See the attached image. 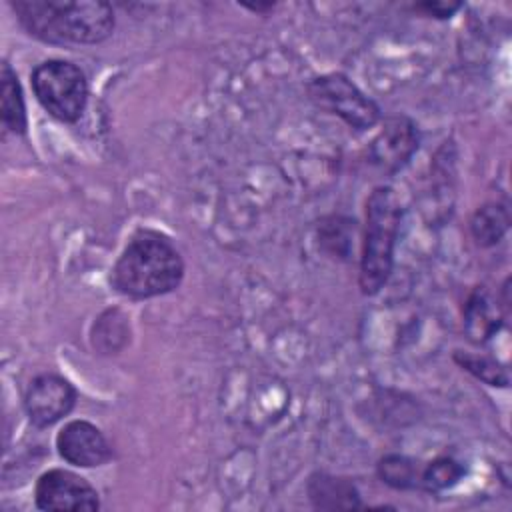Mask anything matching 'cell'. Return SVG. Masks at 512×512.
Segmentation results:
<instances>
[{
	"label": "cell",
	"instance_id": "5b68a950",
	"mask_svg": "<svg viewBox=\"0 0 512 512\" xmlns=\"http://www.w3.org/2000/svg\"><path fill=\"white\" fill-rule=\"evenodd\" d=\"M306 90L316 108L338 116L350 128L368 130L380 120L378 104L366 96L346 74L332 72L312 78Z\"/></svg>",
	"mask_w": 512,
	"mask_h": 512
},
{
	"label": "cell",
	"instance_id": "4fadbf2b",
	"mask_svg": "<svg viewBox=\"0 0 512 512\" xmlns=\"http://www.w3.org/2000/svg\"><path fill=\"white\" fill-rule=\"evenodd\" d=\"M130 342V322L128 316L110 308L102 312L92 326V346L100 354H118Z\"/></svg>",
	"mask_w": 512,
	"mask_h": 512
},
{
	"label": "cell",
	"instance_id": "5bb4252c",
	"mask_svg": "<svg viewBox=\"0 0 512 512\" xmlns=\"http://www.w3.org/2000/svg\"><path fill=\"white\" fill-rule=\"evenodd\" d=\"M510 214L506 204L486 202L470 218V232L478 246H494L508 232Z\"/></svg>",
	"mask_w": 512,
	"mask_h": 512
},
{
	"label": "cell",
	"instance_id": "3957f363",
	"mask_svg": "<svg viewBox=\"0 0 512 512\" xmlns=\"http://www.w3.org/2000/svg\"><path fill=\"white\" fill-rule=\"evenodd\" d=\"M402 222V204L390 186H376L366 200V226L358 284L362 294H378L390 278Z\"/></svg>",
	"mask_w": 512,
	"mask_h": 512
},
{
	"label": "cell",
	"instance_id": "6da1fadb",
	"mask_svg": "<svg viewBox=\"0 0 512 512\" xmlns=\"http://www.w3.org/2000/svg\"><path fill=\"white\" fill-rule=\"evenodd\" d=\"M20 26L48 44H98L114 30V10L100 0H10Z\"/></svg>",
	"mask_w": 512,
	"mask_h": 512
},
{
	"label": "cell",
	"instance_id": "7a4b0ae2",
	"mask_svg": "<svg viewBox=\"0 0 512 512\" xmlns=\"http://www.w3.org/2000/svg\"><path fill=\"white\" fill-rule=\"evenodd\" d=\"M184 260L172 240L158 230L140 228L132 234L126 248L112 268L116 292L134 298H154L180 286Z\"/></svg>",
	"mask_w": 512,
	"mask_h": 512
},
{
	"label": "cell",
	"instance_id": "8992f818",
	"mask_svg": "<svg viewBox=\"0 0 512 512\" xmlns=\"http://www.w3.org/2000/svg\"><path fill=\"white\" fill-rule=\"evenodd\" d=\"M34 500L40 510L80 512L100 508L96 488L86 478L64 468H52L38 478Z\"/></svg>",
	"mask_w": 512,
	"mask_h": 512
},
{
	"label": "cell",
	"instance_id": "52a82bcc",
	"mask_svg": "<svg viewBox=\"0 0 512 512\" xmlns=\"http://www.w3.org/2000/svg\"><path fill=\"white\" fill-rule=\"evenodd\" d=\"M74 386L58 374L36 376L24 394V410L36 428H46L68 416L76 404Z\"/></svg>",
	"mask_w": 512,
	"mask_h": 512
},
{
	"label": "cell",
	"instance_id": "ffe728a7",
	"mask_svg": "<svg viewBox=\"0 0 512 512\" xmlns=\"http://www.w3.org/2000/svg\"><path fill=\"white\" fill-rule=\"evenodd\" d=\"M242 6H244L246 10L256 12V14H268V12H272V10L276 8L274 2H256V4H244V2H242Z\"/></svg>",
	"mask_w": 512,
	"mask_h": 512
},
{
	"label": "cell",
	"instance_id": "277c9868",
	"mask_svg": "<svg viewBox=\"0 0 512 512\" xmlns=\"http://www.w3.org/2000/svg\"><path fill=\"white\" fill-rule=\"evenodd\" d=\"M32 88L40 106L58 122L80 120L88 102V80L68 60H46L32 72Z\"/></svg>",
	"mask_w": 512,
	"mask_h": 512
},
{
	"label": "cell",
	"instance_id": "30bf717a",
	"mask_svg": "<svg viewBox=\"0 0 512 512\" xmlns=\"http://www.w3.org/2000/svg\"><path fill=\"white\" fill-rule=\"evenodd\" d=\"M308 498L316 510H352L362 508L360 494L348 478L328 472H314L306 484Z\"/></svg>",
	"mask_w": 512,
	"mask_h": 512
},
{
	"label": "cell",
	"instance_id": "ba28073f",
	"mask_svg": "<svg viewBox=\"0 0 512 512\" xmlns=\"http://www.w3.org/2000/svg\"><path fill=\"white\" fill-rule=\"evenodd\" d=\"M58 454L72 466L96 468L112 460V446L92 422L72 420L56 436Z\"/></svg>",
	"mask_w": 512,
	"mask_h": 512
},
{
	"label": "cell",
	"instance_id": "2e32d148",
	"mask_svg": "<svg viewBox=\"0 0 512 512\" xmlns=\"http://www.w3.org/2000/svg\"><path fill=\"white\" fill-rule=\"evenodd\" d=\"M464 476V466L452 456H438L420 468L418 488L438 494L452 488Z\"/></svg>",
	"mask_w": 512,
	"mask_h": 512
},
{
	"label": "cell",
	"instance_id": "ac0fdd59",
	"mask_svg": "<svg viewBox=\"0 0 512 512\" xmlns=\"http://www.w3.org/2000/svg\"><path fill=\"white\" fill-rule=\"evenodd\" d=\"M454 360L460 368H464L466 372H470L474 378H478L480 382L488 384V386H498V388H506L510 378L504 366H500L494 358L490 356H482V354H468V352H454Z\"/></svg>",
	"mask_w": 512,
	"mask_h": 512
},
{
	"label": "cell",
	"instance_id": "7c38bea8",
	"mask_svg": "<svg viewBox=\"0 0 512 512\" xmlns=\"http://www.w3.org/2000/svg\"><path fill=\"white\" fill-rule=\"evenodd\" d=\"M356 220L340 214L322 218L318 226V244L324 254L336 260H350L354 250Z\"/></svg>",
	"mask_w": 512,
	"mask_h": 512
},
{
	"label": "cell",
	"instance_id": "9a60e30c",
	"mask_svg": "<svg viewBox=\"0 0 512 512\" xmlns=\"http://www.w3.org/2000/svg\"><path fill=\"white\" fill-rule=\"evenodd\" d=\"M464 330L472 342H486L498 330L496 308L486 290L476 288L464 306Z\"/></svg>",
	"mask_w": 512,
	"mask_h": 512
},
{
	"label": "cell",
	"instance_id": "d6986e66",
	"mask_svg": "<svg viewBox=\"0 0 512 512\" xmlns=\"http://www.w3.org/2000/svg\"><path fill=\"white\" fill-rule=\"evenodd\" d=\"M462 8V2H452V0H426V2H418L414 4V10L438 18V20H446L452 14H456Z\"/></svg>",
	"mask_w": 512,
	"mask_h": 512
},
{
	"label": "cell",
	"instance_id": "e0dca14e",
	"mask_svg": "<svg viewBox=\"0 0 512 512\" xmlns=\"http://www.w3.org/2000/svg\"><path fill=\"white\" fill-rule=\"evenodd\" d=\"M378 476L394 490H414L418 488L420 468L404 454H386L378 460Z\"/></svg>",
	"mask_w": 512,
	"mask_h": 512
},
{
	"label": "cell",
	"instance_id": "8fae6325",
	"mask_svg": "<svg viewBox=\"0 0 512 512\" xmlns=\"http://www.w3.org/2000/svg\"><path fill=\"white\" fill-rule=\"evenodd\" d=\"M0 116L6 130H10L16 136H24L28 128L26 120V106L22 96V86L18 82L16 72L8 62L2 64V76H0Z\"/></svg>",
	"mask_w": 512,
	"mask_h": 512
},
{
	"label": "cell",
	"instance_id": "9c48e42d",
	"mask_svg": "<svg viewBox=\"0 0 512 512\" xmlns=\"http://www.w3.org/2000/svg\"><path fill=\"white\" fill-rule=\"evenodd\" d=\"M418 140L416 124L406 116H394L384 122V128L370 142L368 156L372 164L396 172L418 150Z\"/></svg>",
	"mask_w": 512,
	"mask_h": 512
}]
</instances>
